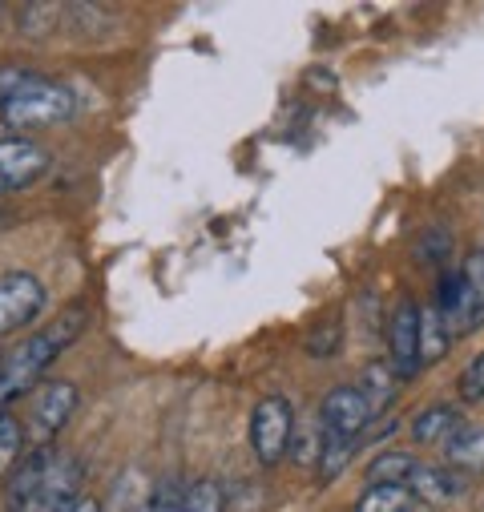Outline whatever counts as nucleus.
Here are the masks:
<instances>
[{"label": "nucleus", "mask_w": 484, "mask_h": 512, "mask_svg": "<svg viewBox=\"0 0 484 512\" xmlns=\"http://www.w3.org/2000/svg\"><path fill=\"white\" fill-rule=\"evenodd\" d=\"M456 432H460V416L452 408H444V404L428 408V412H420L412 420V440L416 444H448Z\"/></svg>", "instance_id": "f8f14e48"}, {"label": "nucleus", "mask_w": 484, "mask_h": 512, "mask_svg": "<svg viewBox=\"0 0 484 512\" xmlns=\"http://www.w3.org/2000/svg\"><path fill=\"white\" fill-rule=\"evenodd\" d=\"M448 250H452L448 230H444V226H440V230H436V226H428V230L420 234V242H416V259H420V263H440Z\"/></svg>", "instance_id": "4be33fe9"}, {"label": "nucleus", "mask_w": 484, "mask_h": 512, "mask_svg": "<svg viewBox=\"0 0 484 512\" xmlns=\"http://www.w3.org/2000/svg\"><path fill=\"white\" fill-rule=\"evenodd\" d=\"M351 452H355V440H343V436H327L323 432V444H319V476L323 480H335L347 468Z\"/></svg>", "instance_id": "6ab92c4d"}, {"label": "nucleus", "mask_w": 484, "mask_h": 512, "mask_svg": "<svg viewBox=\"0 0 484 512\" xmlns=\"http://www.w3.org/2000/svg\"><path fill=\"white\" fill-rule=\"evenodd\" d=\"M69 512H101V508H97V500H89V496H81V500H77V504H73Z\"/></svg>", "instance_id": "bb28decb"}, {"label": "nucleus", "mask_w": 484, "mask_h": 512, "mask_svg": "<svg viewBox=\"0 0 484 512\" xmlns=\"http://www.w3.org/2000/svg\"><path fill=\"white\" fill-rule=\"evenodd\" d=\"M404 488H408L416 500L440 508V504H448V500H456V496L464 492V480H460L452 468H428V464H416Z\"/></svg>", "instance_id": "9b49d317"}, {"label": "nucleus", "mask_w": 484, "mask_h": 512, "mask_svg": "<svg viewBox=\"0 0 484 512\" xmlns=\"http://www.w3.org/2000/svg\"><path fill=\"white\" fill-rule=\"evenodd\" d=\"M291 428H295V412L283 396H267L259 400L255 416H251V444H255V456L259 464L275 468L287 448H291Z\"/></svg>", "instance_id": "7ed1b4c3"}, {"label": "nucleus", "mask_w": 484, "mask_h": 512, "mask_svg": "<svg viewBox=\"0 0 484 512\" xmlns=\"http://www.w3.org/2000/svg\"><path fill=\"white\" fill-rule=\"evenodd\" d=\"M388 347H392V371L400 379H412L420 371V307L416 303H400L388 327Z\"/></svg>", "instance_id": "6e6552de"}, {"label": "nucleus", "mask_w": 484, "mask_h": 512, "mask_svg": "<svg viewBox=\"0 0 484 512\" xmlns=\"http://www.w3.org/2000/svg\"><path fill=\"white\" fill-rule=\"evenodd\" d=\"M412 468H416V456H408V452H384V456L372 460L368 484H408Z\"/></svg>", "instance_id": "dca6fc26"}, {"label": "nucleus", "mask_w": 484, "mask_h": 512, "mask_svg": "<svg viewBox=\"0 0 484 512\" xmlns=\"http://www.w3.org/2000/svg\"><path fill=\"white\" fill-rule=\"evenodd\" d=\"M448 464L460 472H484V428H464L444 444Z\"/></svg>", "instance_id": "ddd939ff"}, {"label": "nucleus", "mask_w": 484, "mask_h": 512, "mask_svg": "<svg viewBox=\"0 0 484 512\" xmlns=\"http://www.w3.org/2000/svg\"><path fill=\"white\" fill-rule=\"evenodd\" d=\"M396 371L388 367V363H372L368 371H363V400L372 404V412H380L388 400H392V392H396V379H392Z\"/></svg>", "instance_id": "f3484780"}, {"label": "nucleus", "mask_w": 484, "mask_h": 512, "mask_svg": "<svg viewBox=\"0 0 484 512\" xmlns=\"http://www.w3.org/2000/svg\"><path fill=\"white\" fill-rule=\"evenodd\" d=\"M339 339H343V327L331 319V323H323L319 331H311V335H307V355H315V359H327V355H335Z\"/></svg>", "instance_id": "5701e85b"}, {"label": "nucleus", "mask_w": 484, "mask_h": 512, "mask_svg": "<svg viewBox=\"0 0 484 512\" xmlns=\"http://www.w3.org/2000/svg\"><path fill=\"white\" fill-rule=\"evenodd\" d=\"M77 492H81V464L73 456H53L33 512H69L81 500Z\"/></svg>", "instance_id": "1a4fd4ad"}, {"label": "nucleus", "mask_w": 484, "mask_h": 512, "mask_svg": "<svg viewBox=\"0 0 484 512\" xmlns=\"http://www.w3.org/2000/svg\"><path fill=\"white\" fill-rule=\"evenodd\" d=\"M0 367H5V363H0Z\"/></svg>", "instance_id": "cd10ccee"}, {"label": "nucleus", "mask_w": 484, "mask_h": 512, "mask_svg": "<svg viewBox=\"0 0 484 512\" xmlns=\"http://www.w3.org/2000/svg\"><path fill=\"white\" fill-rule=\"evenodd\" d=\"M85 319H89L85 307H69V311H61L53 319V327L37 331L25 347H17V355L0 367V416H5L17 400H25L37 388L41 375L61 359V351L85 331Z\"/></svg>", "instance_id": "f257e3e1"}, {"label": "nucleus", "mask_w": 484, "mask_h": 512, "mask_svg": "<svg viewBox=\"0 0 484 512\" xmlns=\"http://www.w3.org/2000/svg\"><path fill=\"white\" fill-rule=\"evenodd\" d=\"M416 508V496L404 488V484H368L355 500V512H412Z\"/></svg>", "instance_id": "4468645a"}, {"label": "nucleus", "mask_w": 484, "mask_h": 512, "mask_svg": "<svg viewBox=\"0 0 484 512\" xmlns=\"http://www.w3.org/2000/svg\"><path fill=\"white\" fill-rule=\"evenodd\" d=\"M45 307V287L37 283V275L17 271L0 279V335H13L21 327H29Z\"/></svg>", "instance_id": "20e7f679"}, {"label": "nucleus", "mask_w": 484, "mask_h": 512, "mask_svg": "<svg viewBox=\"0 0 484 512\" xmlns=\"http://www.w3.org/2000/svg\"><path fill=\"white\" fill-rule=\"evenodd\" d=\"M49 150L29 142V138H5L0 142V194L9 190H29L45 170H49Z\"/></svg>", "instance_id": "39448f33"}, {"label": "nucleus", "mask_w": 484, "mask_h": 512, "mask_svg": "<svg viewBox=\"0 0 484 512\" xmlns=\"http://www.w3.org/2000/svg\"><path fill=\"white\" fill-rule=\"evenodd\" d=\"M73 109H77L73 89L57 85V81H45V77H33L9 97L5 109H0V121H5L13 134H25V130H45V125L69 121Z\"/></svg>", "instance_id": "f03ea898"}, {"label": "nucleus", "mask_w": 484, "mask_h": 512, "mask_svg": "<svg viewBox=\"0 0 484 512\" xmlns=\"http://www.w3.org/2000/svg\"><path fill=\"white\" fill-rule=\"evenodd\" d=\"M182 512H226V500H222V488L214 480H194L186 484V504Z\"/></svg>", "instance_id": "aec40b11"}, {"label": "nucleus", "mask_w": 484, "mask_h": 512, "mask_svg": "<svg viewBox=\"0 0 484 512\" xmlns=\"http://www.w3.org/2000/svg\"><path fill=\"white\" fill-rule=\"evenodd\" d=\"M319 412H323V432L327 436H343V440H355L363 428L376 420L372 404L363 400L359 388H335V392H327V400H323Z\"/></svg>", "instance_id": "0eeeda50"}, {"label": "nucleus", "mask_w": 484, "mask_h": 512, "mask_svg": "<svg viewBox=\"0 0 484 512\" xmlns=\"http://www.w3.org/2000/svg\"><path fill=\"white\" fill-rule=\"evenodd\" d=\"M49 460H53V452L49 448H37L29 460L17 464V476L9 484V512H33L37 508V496H41V484H45V472H49Z\"/></svg>", "instance_id": "9d476101"}, {"label": "nucleus", "mask_w": 484, "mask_h": 512, "mask_svg": "<svg viewBox=\"0 0 484 512\" xmlns=\"http://www.w3.org/2000/svg\"><path fill=\"white\" fill-rule=\"evenodd\" d=\"M456 388H460V396L468 400V404H476V400H484V351L460 371V383H456Z\"/></svg>", "instance_id": "393cba45"}, {"label": "nucleus", "mask_w": 484, "mask_h": 512, "mask_svg": "<svg viewBox=\"0 0 484 512\" xmlns=\"http://www.w3.org/2000/svg\"><path fill=\"white\" fill-rule=\"evenodd\" d=\"M25 81H33V73H25V69H0V109L9 105V97H13Z\"/></svg>", "instance_id": "a878e982"}, {"label": "nucleus", "mask_w": 484, "mask_h": 512, "mask_svg": "<svg viewBox=\"0 0 484 512\" xmlns=\"http://www.w3.org/2000/svg\"><path fill=\"white\" fill-rule=\"evenodd\" d=\"M73 412H77V388H73V383H65V379L41 383L37 404H33V436H37V444L45 448L69 424Z\"/></svg>", "instance_id": "423d86ee"}, {"label": "nucleus", "mask_w": 484, "mask_h": 512, "mask_svg": "<svg viewBox=\"0 0 484 512\" xmlns=\"http://www.w3.org/2000/svg\"><path fill=\"white\" fill-rule=\"evenodd\" d=\"M448 343H452V335L444 331L436 307H424V311H420V367L444 359V355H448Z\"/></svg>", "instance_id": "2eb2a0df"}, {"label": "nucleus", "mask_w": 484, "mask_h": 512, "mask_svg": "<svg viewBox=\"0 0 484 512\" xmlns=\"http://www.w3.org/2000/svg\"><path fill=\"white\" fill-rule=\"evenodd\" d=\"M25 452V428L13 416H0V476H5Z\"/></svg>", "instance_id": "412c9836"}, {"label": "nucleus", "mask_w": 484, "mask_h": 512, "mask_svg": "<svg viewBox=\"0 0 484 512\" xmlns=\"http://www.w3.org/2000/svg\"><path fill=\"white\" fill-rule=\"evenodd\" d=\"M113 512H150V492L138 472H126L113 488Z\"/></svg>", "instance_id": "a211bd4d"}, {"label": "nucleus", "mask_w": 484, "mask_h": 512, "mask_svg": "<svg viewBox=\"0 0 484 512\" xmlns=\"http://www.w3.org/2000/svg\"><path fill=\"white\" fill-rule=\"evenodd\" d=\"M182 504H186V484L170 476V480L158 484V492L150 500V512H182Z\"/></svg>", "instance_id": "b1692460"}]
</instances>
